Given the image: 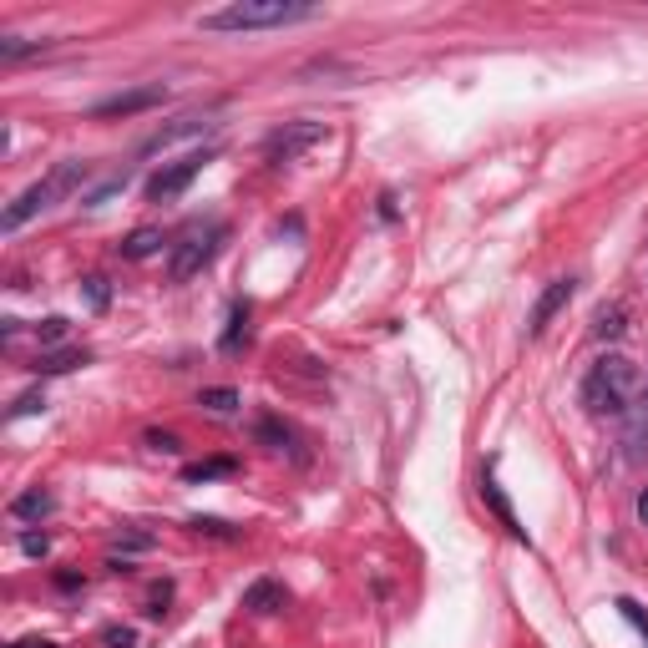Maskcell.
Here are the masks:
<instances>
[{"mask_svg":"<svg viewBox=\"0 0 648 648\" xmlns=\"http://www.w3.org/2000/svg\"><path fill=\"white\" fill-rule=\"evenodd\" d=\"M319 6H304V0H233V6L203 11L198 26L218 31V36H238V31H284L299 21H314Z\"/></svg>","mask_w":648,"mask_h":648,"instance_id":"1","label":"cell"},{"mask_svg":"<svg viewBox=\"0 0 648 648\" xmlns=\"http://www.w3.org/2000/svg\"><path fill=\"white\" fill-rule=\"evenodd\" d=\"M638 390V365L628 355H603L588 375H583V405L593 416H623Z\"/></svg>","mask_w":648,"mask_h":648,"instance_id":"2","label":"cell"},{"mask_svg":"<svg viewBox=\"0 0 648 648\" xmlns=\"http://www.w3.org/2000/svg\"><path fill=\"white\" fill-rule=\"evenodd\" d=\"M87 178H92V168H87V162H76V157H71V162H56V168H51V173H46L41 183H31V188H26V193H21V198H16V203L6 208V218H0V228H6V233L26 228V223H31L36 213L56 208V203H61V198L71 193V188H81Z\"/></svg>","mask_w":648,"mask_h":648,"instance_id":"3","label":"cell"},{"mask_svg":"<svg viewBox=\"0 0 648 648\" xmlns=\"http://www.w3.org/2000/svg\"><path fill=\"white\" fill-rule=\"evenodd\" d=\"M223 238H228V228H223V223H213L208 233H193V238H183L178 249H173V259H168V279H173V284L193 279V274H198V269H203V264L218 254V243H223Z\"/></svg>","mask_w":648,"mask_h":648,"instance_id":"4","label":"cell"},{"mask_svg":"<svg viewBox=\"0 0 648 648\" xmlns=\"http://www.w3.org/2000/svg\"><path fill=\"white\" fill-rule=\"evenodd\" d=\"M213 162V152H188V157H178V162H168V168H157L152 178H147V198L152 203H168V198H178V193H188V183Z\"/></svg>","mask_w":648,"mask_h":648,"instance_id":"5","label":"cell"},{"mask_svg":"<svg viewBox=\"0 0 648 648\" xmlns=\"http://www.w3.org/2000/svg\"><path fill=\"white\" fill-rule=\"evenodd\" d=\"M162 102H168V87H162V81H147V87H132V92H117V97L97 102V107H92V122H107V117H137V112L162 107Z\"/></svg>","mask_w":648,"mask_h":648,"instance_id":"6","label":"cell"},{"mask_svg":"<svg viewBox=\"0 0 648 648\" xmlns=\"http://www.w3.org/2000/svg\"><path fill=\"white\" fill-rule=\"evenodd\" d=\"M314 142H324V127L319 122H294V127H284V132H274L269 137V157L274 162H294L304 147H314Z\"/></svg>","mask_w":648,"mask_h":648,"instance_id":"7","label":"cell"},{"mask_svg":"<svg viewBox=\"0 0 648 648\" xmlns=\"http://www.w3.org/2000/svg\"><path fill=\"white\" fill-rule=\"evenodd\" d=\"M573 279H552L547 289H542V299L532 304V319H527V335H542L547 330V324L557 319V309H567V299H573Z\"/></svg>","mask_w":648,"mask_h":648,"instance_id":"8","label":"cell"},{"mask_svg":"<svg viewBox=\"0 0 648 648\" xmlns=\"http://www.w3.org/2000/svg\"><path fill=\"white\" fill-rule=\"evenodd\" d=\"M481 497H486V507H492V512L502 517V527H507V532H512L517 542H527V527L517 522V512H512V502L502 497V486H497V476H492V471L481 476Z\"/></svg>","mask_w":648,"mask_h":648,"instance_id":"9","label":"cell"},{"mask_svg":"<svg viewBox=\"0 0 648 648\" xmlns=\"http://www.w3.org/2000/svg\"><path fill=\"white\" fill-rule=\"evenodd\" d=\"M198 132H208V117H178L173 127H157V132L142 142V152H162V147H173V142H183V137H198Z\"/></svg>","mask_w":648,"mask_h":648,"instance_id":"10","label":"cell"},{"mask_svg":"<svg viewBox=\"0 0 648 648\" xmlns=\"http://www.w3.org/2000/svg\"><path fill=\"white\" fill-rule=\"evenodd\" d=\"M162 249V228H132L122 243H117V254L127 259V264H142V259H152Z\"/></svg>","mask_w":648,"mask_h":648,"instance_id":"11","label":"cell"},{"mask_svg":"<svg viewBox=\"0 0 648 648\" xmlns=\"http://www.w3.org/2000/svg\"><path fill=\"white\" fill-rule=\"evenodd\" d=\"M623 441H628V456H633V461L648 451V390L628 405V431H623Z\"/></svg>","mask_w":648,"mask_h":648,"instance_id":"12","label":"cell"},{"mask_svg":"<svg viewBox=\"0 0 648 648\" xmlns=\"http://www.w3.org/2000/svg\"><path fill=\"white\" fill-rule=\"evenodd\" d=\"M87 360H92V350H41L31 370L36 375H71V370H81Z\"/></svg>","mask_w":648,"mask_h":648,"instance_id":"13","label":"cell"},{"mask_svg":"<svg viewBox=\"0 0 648 648\" xmlns=\"http://www.w3.org/2000/svg\"><path fill=\"white\" fill-rule=\"evenodd\" d=\"M56 512V497L46 492V486H31V492H21L16 502H11V517L16 522H41V517H51Z\"/></svg>","mask_w":648,"mask_h":648,"instance_id":"14","label":"cell"},{"mask_svg":"<svg viewBox=\"0 0 648 648\" xmlns=\"http://www.w3.org/2000/svg\"><path fill=\"white\" fill-rule=\"evenodd\" d=\"M289 603V593H284V583H274V578H259L249 593H243V608L249 613H279Z\"/></svg>","mask_w":648,"mask_h":648,"instance_id":"15","label":"cell"},{"mask_svg":"<svg viewBox=\"0 0 648 648\" xmlns=\"http://www.w3.org/2000/svg\"><path fill=\"white\" fill-rule=\"evenodd\" d=\"M249 319H254V309L243 304V299H238V304L228 309V330H223V340H218V345H223L228 355H233L238 345H249Z\"/></svg>","mask_w":648,"mask_h":648,"instance_id":"16","label":"cell"},{"mask_svg":"<svg viewBox=\"0 0 648 648\" xmlns=\"http://www.w3.org/2000/svg\"><path fill=\"white\" fill-rule=\"evenodd\" d=\"M623 319H628V304H603V309L593 314V335H598V340H618V335H623Z\"/></svg>","mask_w":648,"mask_h":648,"instance_id":"17","label":"cell"},{"mask_svg":"<svg viewBox=\"0 0 648 648\" xmlns=\"http://www.w3.org/2000/svg\"><path fill=\"white\" fill-rule=\"evenodd\" d=\"M198 405H203V411H213V416H233V411H238V390L213 385V390H203V395H198Z\"/></svg>","mask_w":648,"mask_h":648,"instance_id":"18","label":"cell"},{"mask_svg":"<svg viewBox=\"0 0 648 648\" xmlns=\"http://www.w3.org/2000/svg\"><path fill=\"white\" fill-rule=\"evenodd\" d=\"M238 471V461L233 456H218V461H198V466H188L183 476L188 481H213V476H233Z\"/></svg>","mask_w":648,"mask_h":648,"instance_id":"19","label":"cell"},{"mask_svg":"<svg viewBox=\"0 0 648 648\" xmlns=\"http://www.w3.org/2000/svg\"><path fill=\"white\" fill-rule=\"evenodd\" d=\"M81 294H87V304H92L97 314L112 304V289H107V279H102V274H87V279H81Z\"/></svg>","mask_w":648,"mask_h":648,"instance_id":"20","label":"cell"},{"mask_svg":"<svg viewBox=\"0 0 648 648\" xmlns=\"http://www.w3.org/2000/svg\"><path fill=\"white\" fill-rule=\"evenodd\" d=\"M188 527H193V532H208V537H223V542L238 537V527H228V522H218V517H193Z\"/></svg>","mask_w":648,"mask_h":648,"instance_id":"21","label":"cell"},{"mask_svg":"<svg viewBox=\"0 0 648 648\" xmlns=\"http://www.w3.org/2000/svg\"><path fill=\"white\" fill-rule=\"evenodd\" d=\"M31 51H41V41H21V36L0 41V61H21V56H31Z\"/></svg>","mask_w":648,"mask_h":648,"instance_id":"22","label":"cell"},{"mask_svg":"<svg viewBox=\"0 0 648 648\" xmlns=\"http://www.w3.org/2000/svg\"><path fill=\"white\" fill-rule=\"evenodd\" d=\"M36 411H46V395H41V390H26V395L11 405V421H21V416H36Z\"/></svg>","mask_w":648,"mask_h":648,"instance_id":"23","label":"cell"},{"mask_svg":"<svg viewBox=\"0 0 648 648\" xmlns=\"http://www.w3.org/2000/svg\"><path fill=\"white\" fill-rule=\"evenodd\" d=\"M142 441H147L152 451H162V456H178V451H183V441H178L173 431H147Z\"/></svg>","mask_w":648,"mask_h":648,"instance_id":"24","label":"cell"},{"mask_svg":"<svg viewBox=\"0 0 648 648\" xmlns=\"http://www.w3.org/2000/svg\"><path fill=\"white\" fill-rule=\"evenodd\" d=\"M66 340V319L61 314H51V319H41V345L51 350V345H61Z\"/></svg>","mask_w":648,"mask_h":648,"instance_id":"25","label":"cell"},{"mask_svg":"<svg viewBox=\"0 0 648 648\" xmlns=\"http://www.w3.org/2000/svg\"><path fill=\"white\" fill-rule=\"evenodd\" d=\"M122 188H127V173H117V178H107V183H102L97 193H87V208H102V203H107L112 193H122Z\"/></svg>","mask_w":648,"mask_h":648,"instance_id":"26","label":"cell"},{"mask_svg":"<svg viewBox=\"0 0 648 648\" xmlns=\"http://www.w3.org/2000/svg\"><path fill=\"white\" fill-rule=\"evenodd\" d=\"M618 613H623V618H628V623H633V628L648 638V613H643V603H633V598H618Z\"/></svg>","mask_w":648,"mask_h":648,"instance_id":"27","label":"cell"},{"mask_svg":"<svg viewBox=\"0 0 648 648\" xmlns=\"http://www.w3.org/2000/svg\"><path fill=\"white\" fill-rule=\"evenodd\" d=\"M21 552H26V557H46V552H51V537H46V532H26V537H21Z\"/></svg>","mask_w":648,"mask_h":648,"instance_id":"28","label":"cell"},{"mask_svg":"<svg viewBox=\"0 0 648 648\" xmlns=\"http://www.w3.org/2000/svg\"><path fill=\"white\" fill-rule=\"evenodd\" d=\"M102 643H107V648H137V633H132V628H107Z\"/></svg>","mask_w":648,"mask_h":648,"instance_id":"29","label":"cell"},{"mask_svg":"<svg viewBox=\"0 0 648 648\" xmlns=\"http://www.w3.org/2000/svg\"><path fill=\"white\" fill-rule=\"evenodd\" d=\"M117 547H127V552H142V547H152V537H147V532H122V537H117Z\"/></svg>","mask_w":648,"mask_h":648,"instance_id":"30","label":"cell"},{"mask_svg":"<svg viewBox=\"0 0 648 648\" xmlns=\"http://www.w3.org/2000/svg\"><path fill=\"white\" fill-rule=\"evenodd\" d=\"M11 648H56L51 638H21V643H11Z\"/></svg>","mask_w":648,"mask_h":648,"instance_id":"31","label":"cell"},{"mask_svg":"<svg viewBox=\"0 0 648 648\" xmlns=\"http://www.w3.org/2000/svg\"><path fill=\"white\" fill-rule=\"evenodd\" d=\"M638 522L648 527V486H643V492H638Z\"/></svg>","mask_w":648,"mask_h":648,"instance_id":"32","label":"cell"}]
</instances>
